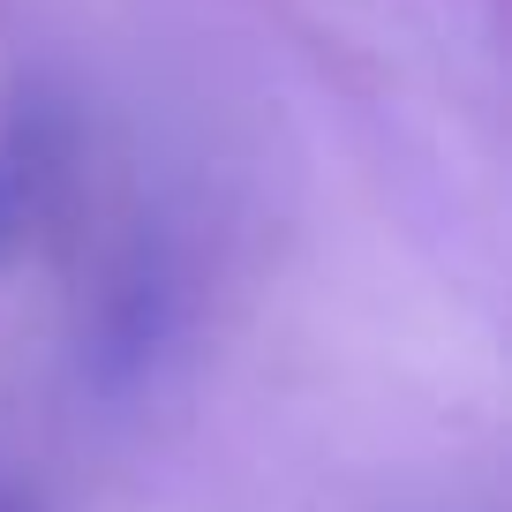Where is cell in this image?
Here are the masks:
<instances>
[{"label": "cell", "mask_w": 512, "mask_h": 512, "mask_svg": "<svg viewBox=\"0 0 512 512\" xmlns=\"http://www.w3.org/2000/svg\"><path fill=\"white\" fill-rule=\"evenodd\" d=\"M61 174H68V113L61 98L31 91L8 106L0 121V264L31 241V226L53 211L61 196Z\"/></svg>", "instance_id": "cell-1"}, {"label": "cell", "mask_w": 512, "mask_h": 512, "mask_svg": "<svg viewBox=\"0 0 512 512\" xmlns=\"http://www.w3.org/2000/svg\"><path fill=\"white\" fill-rule=\"evenodd\" d=\"M0 512H16V505H0Z\"/></svg>", "instance_id": "cell-2"}]
</instances>
